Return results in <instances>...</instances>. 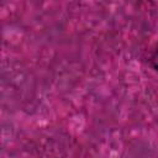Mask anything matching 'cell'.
<instances>
[{
  "mask_svg": "<svg viewBox=\"0 0 158 158\" xmlns=\"http://www.w3.org/2000/svg\"><path fill=\"white\" fill-rule=\"evenodd\" d=\"M149 64L154 70L158 72V43L154 46V48L149 54Z\"/></svg>",
  "mask_w": 158,
  "mask_h": 158,
  "instance_id": "obj_1",
  "label": "cell"
}]
</instances>
